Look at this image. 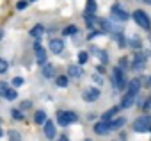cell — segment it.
Instances as JSON below:
<instances>
[{
  "instance_id": "obj_1",
  "label": "cell",
  "mask_w": 151,
  "mask_h": 141,
  "mask_svg": "<svg viewBox=\"0 0 151 141\" xmlns=\"http://www.w3.org/2000/svg\"><path fill=\"white\" fill-rule=\"evenodd\" d=\"M77 121V114L71 113V111H59L57 113V123L60 127H68L69 123H75Z\"/></svg>"
},
{
  "instance_id": "obj_2",
  "label": "cell",
  "mask_w": 151,
  "mask_h": 141,
  "mask_svg": "<svg viewBox=\"0 0 151 141\" xmlns=\"http://www.w3.org/2000/svg\"><path fill=\"white\" fill-rule=\"evenodd\" d=\"M133 20H135V23H137L139 27H142L144 31H149V29H151V22H149L147 15H146L144 11H140V9L133 11Z\"/></svg>"
},
{
  "instance_id": "obj_3",
  "label": "cell",
  "mask_w": 151,
  "mask_h": 141,
  "mask_svg": "<svg viewBox=\"0 0 151 141\" xmlns=\"http://www.w3.org/2000/svg\"><path fill=\"white\" fill-rule=\"evenodd\" d=\"M133 130L135 132H147L151 130V118L149 116H140L133 121Z\"/></svg>"
},
{
  "instance_id": "obj_4",
  "label": "cell",
  "mask_w": 151,
  "mask_h": 141,
  "mask_svg": "<svg viewBox=\"0 0 151 141\" xmlns=\"http://www.w3.org/2000/svg\"><path fill=\"white\" fill-rule=\"evenodd\" d=\"M112 84L117 88V89H123L126 86V81H124V75H123V68H114L112 72Z\"/></svg>"
},
{
  "instance_id": "obj_5",
  "label": "cell",
  "mask_w": 151,
  "mask_h": 141,
  "mask_svg": "<svg viewBox=\"0 0 151 141\" xmlns=\"http://www.w3.org/2000/svg\"><path fill=\"white\" fill-rule=\"evenodd\" d=\"M110 130H112V123H110V120H101V121H98V123L94 125V132H96L98 136L109 134Z\"/></svg>"
},
{
  "instance_id": "obj_6",
  "label": "cell",
  "mask_w": 151,
  "mask_h": 141,
  "mask_svg": "<svg viewBox=\"0 0 151 141\" xmlns=\"http://www.w3.org/2000/svg\"><path fill=\"white\" fill-rule=\"evenodd\" d=\"M110 13H112V16L116 18V20H119V22H126L128 18H130V15L121 7V6H112V9H110Z\"/></svg>"
},
{
  "instance_id": "obj_7",
  "label": "cell",
  "mask_w": 151,
  "mask_h": 141,
  "mask_svg": "<svg viewBox=\"0 0 151 141\" xmlns=\"http://www.w3.org/2000/svg\"><path fill=\"white\" fill-rule=\"evenodd\" d=\"M82 98H84L86 102H94V100L100 98V89H98V88H87V89L82 93Z\"/></svg>"
},
{
  "instance_id": "obj_8",
  "label": "cell",
  "mask_w": 151,
  "mask_h": 141,
  "mask_svg": "<svg viewBox=\"0 0 151 141\" xmlns=\"http://www.w3.org/2000/svg\"><path fill=\"white\" fill-rule=\"evenodd\" d=\"M34 50H36V59H37V63H39V64H46V52H45V48H43L39 43H36V45H34Z\"/></svg>"
},
{
  "instance_id": "obj_9",
  "label": "cell",
  "mask_w": 151,
  "mask_h": 141,
  "mask_svg": "<svg viewBox=\"0 0 151 141\" xmlns=\"http://www.w3.org/2000/svg\"><path fill=\"white\" fill-rule=\"evenodd\" d=\"M68 73H69V77H73V79H78L80 75H84V72H82V64H69L68 66Z\"/></svg>"
},
{
  "instance_id": "obj_10",
  "label": "cell",
  "mask_w": 151,
  "mask_h": 141,
  "mask_svg": "<svg viewBox=\"0 0 151 141\" xmlns=\"http://www.w3.org/2000/svg\"><path fill=\"white\" fill-rule=\"evenodd\" d=\"M50 50H52L53 54H60V52L64 50L62 39H52V41H50Z\"/></svg>"
},
{
  "instance_id": "obj_11",
  "label": "cell",
  "mask_w": 151,
  "mask_h": 141,
  "mask_svg": "<svg viewBox=\"0 0 151 141\" xmlns=\"http://www.w3.org/2000/svg\"><path fill=\"white\" fill-rule=\"evenodd\" d=\"M45 136H46L48 139L55 137V123H53V121H46V123H45Z\"/></svg>"
},
{
  "instance_id": "obj_12",
  "label": "cell",
  "mask_w": 151,
  "mask_h": 141,
  "mask_svg": "<svg viewBox=\"0 0 151 141\" xmlns=\"http://www.w3.org/2000/svg\"><path fill=\"white\" fill-rule=\"evenodd\" d=\"M135 97H137V95H133V93H128V95L123 98V102H121V107H123V109H128V107H132V105H133V102H135Z\"/></svg>"
},
{
  "instance_id": "obj_13",
  "label": "cell",
  "mask_w": 151,
  "mask_h": 141,
  "mask_svg": "<svg viewBox=\"0 0 151 141\" xmlns=\"http://www.w3.org/2000/svg\"><path fill=\"white\" fill-rule=\"evenodd\" d=\"M146 63V54H137L135 55V63H133V68L135 70H140Z\"/></svg>"
},
{
  "instance_id": "obj_14",
  "label": "cell",
  "mask_w": 151,
  "mask_h": 141,
  "mask_svg": "<svg viewBox=\"0 0 151 141\" xmlns=\"http://www.w3.org/2000/svg\"><path fill=\"white\" fill-rule=\"evenodd\" d=\"M43 32H45V27H43L41 23H37V25H34V27L30 29V36H32V38H39V36H43Z\"/></svg>"
},
{
  "instance_id": "obj_15",
  "label": "cell",
  "mask_w": 151,
  "mask_h": 141,
  "mask_svg": "<svg viewBox=\"0 0 151 141\" xmlns=\"http://www.w3.org/2000/svg\"><path fill=\"white\" fill-rule=\"evenodd\" d=\"M139 89H140V82H139V79H133V81L128 84V93L137 95V93H139Z\"/></svg>"
},
{
  "instance_id": "obj_16",
  "label": "cell",
  "mask_w": 151,
  "mask_h": 141,
  "mask_svg": "<svg viewBox=\"0 0 151 141\" xmlns=\"http://www.w3.org/2000/svg\"><path fill=\"white\" fill-rule=\"evenodd\" d=\"M98 25L101 27L103 32H112V25H110V22H107V20H103V18H98Z\"/></svg>"
},
{
  "instance_id": "obj_17",
  "label": "cell",
  "mask_w": 151,
  "mask_h": 141,
  "mask_svg": "<svg viewBox=\"0 0 151 141\" xmlns=\"http://www.w3.org/2000/svg\"><path fill=\"white\" fill-rule=\"evenodd\" d=\"M84 20H86V23H87V27H93L94 23H98V20H94V16H93V13H89V11H86V13H84Z\"/></svg>"
},
{
  "instance_id": "obj_18",
  "label": "cell",
  "mask_w": 151,
  "mask_h": 141,
  "mask_svg": "<svg viewBox=\"0 0 151 141\" xmlns=\"http://www.w3.org/2000/svg\"><path fill=\"white\" fill-rule=\"evenodd\" d=\"M34 121H36L37 125L46 123V113H45V111H37V113H36V116H34Z\"/></svg>"
},
{
  "instance_id": "obj_19",
  "label": "cell",
  "mask_w": 151,
  "mask_h": 141,
  "mask_svg": "<svg viewBox=\"0 0 151 141\" xmlns=\"http://www.w3.org/2000/svg\"><path fill=\"white\" fill-rule=\"evenodd\" d=\"M93 52H94V55H96L98 59H101V63H103V64H107V63H109V57H107V54H105L103 50H98V48H93Z\"/></svg>"
},
{
  "instance_id": "obj_20",
  "label": "cell",
  "mask_w": 151,
  "mask_h": 141,
  "mask_svg": "<svg viewBox=\"0 0 151 141\" xmlns=\"http://www.w3.org/2000/svg\"><path fill=\"white\" fill-rule=\"evenodd\" d=\"M53 72H55V70H53V66H52V64H45V66H43V75H45L46 79L53 77Z\"/></svg>"
},
{
  "instance_id": "obj_21",
  "label": "cell",
  "mask_w": 151,
  "mask_h": 141,
  "mask_svg": "<svg viewBox=\"0 0 151 141\" xmlns=\"http://www.w3.org/2000/svg\"><path fill=\"white\" fill-rule=\"evenodd\" d=\"M117 111H119V107H112V109H109L107 113H103V116H101V118H103V120H110L112 116H116V113H117Z\"/></svg>"
},
{
  "instance_id": "obj_22",
  "label": "cell",
  "mask_w": 151,
  "mask_h": 141,
  "mask_svg": "<svg viewBox=\"0 0 151 141\" xmlns=\"http://www.w3.org/2000/svg\"><path fill=\"white\" fill-rule=\"evenodd\" d=\"M77 31H78L77 25H68V27L64 29V34H66V36H75V34H77Z\"/></svg>"
},
{
  "instance_id": "obj_23",
  "label": "cell",
  "mask_w": 151,
  "mask_h": 141,
  "mask_svg": "<svg viewBox=\"0 0 151 141\" xmlns=\"http://www.w3.org/2000/svg\"><path fill=\"white\" fill-rule=\"evenodd\" d=\"M89 59V54L87 52H78V64H86Z\"/></svg>"
},
{
  "instance_id": "obj_24",
  "label": "cell",
  "mask_w": 151,
  "mask_h": 141,
  "mask_svg": "<svg viewBox=\"0 0 151 141\" xmlns=\"http://www.w3.org/2000/svg\"><path fill=\"white\" fill-rule=\"evenodd\" d=\"M110 123H112V129H119V127L124 125V118H116V120H112Z\"/></svg>"
},
{
  "instance_id": "obj_25",
  "label": "cell",
  "mask_w": 151,
  "mask_h": 141,
  "mask_svg": "<svg viewBox=\"0 0 151 141\" xmlns=\"http://www.w3.org/2000/svg\"><path fill=\"white\" fill-rule=\"evenodd\" d=\"M57 86H60V88H66V86H68V77H64V75L57 77Z\"/></svg>"
},
{
  "instance_id": "obj_26",
  "label": "cell",
  "mask_w": 151,
  "mask_h": 141,
  "mask_svg": "<svg viewBox=\"0 0 151 141\" xmlns=\"http://www.w3.org/2000/svg\"><path fill=\"white\" fill-rule=\"evenodd\" d=\"M7 93H9V86H7L6 82H2V84H0V95H2V97H7Z\"/></svg>"
},
{
  "instance_id": "obj_27",
  "label": "cell",
  "mask_w": 151,
  "mask_h": 141,
  "mask_svg": "<svg viewBox=\"0 0 151 141\" xmlns=\"http://www.w3.org/2000/svg\"><path fill=\"white\" fill-rule=\"evenodd\" d=\"M87 11L94 13L96 11V0H87Z\"/></svg>"
},
{
  "instance_id": "obj_28",
  "label": "cell",
  "mask_w": 151,
  "mask_h": 141,
  "mask_svg": "<svg viewBox=\"0 0 151 141\" xmlns=\"http://www.w3.org/2000/svg\"><path fill=\"white\" fill-rule=\"evenodd\" d=\"M11 114H13V118H14V120H23V114H22V111H18V109H13V113H11Z\"/></svg>"
},
{
  "instance_id": "obj_29",
  "label": "cell",
  "mask_w": 151,
  "mask_h": 141,
  "mask_svg": "<svg viewBox=\"0 0 151 141\" xmlns=\"http://www.w3.org/2000/svg\"><path fill=\"white\" fill-rule=\"evenodd\" d=\"M16 97H18V93H16L14 89H9V93H7V97H6V98H7V100H14Z\"/></svg>"
},
{
  "instance_id": "obj_30",
  "label": "cell",
  "mask_w": 151,
  "mask_h": 141,
  "mask_svg": "<svg viewBox=\"0 0 151 141\" xmlns=\"http://www.w3.org/2000/svg\"><path fill=\"white\" fill-rule=\"evenodd\" d=\"M6 70H7V61H4V59H0V72H6Z\"/></svg>"
},
{
  "instance_id": "obj_31",
  "label": "cell",
  "mask_w": 151,
  "mask_h": 141,
  "mask_svg": "<svg viewBox=\"0 0 151 141\" xmlns=\"http://www.w3.org/2000/svg\"><path fill=\"white\" fill-rule=\"evenodd\" d=\"M22 84H23V79H22V77L13 79V86H16V88H18V86H22Z\"/></svg>"
},
{
  "instance_id": "obj_32",
  "label": "cell",
  "mask_w": 151,
  "mask_h": 141,
  "mask_svg": "<svg viewBox=\"0 0 151 141\" xmlns=\"http://www.w3.org/2000/svg\"><path fill=\"white\" fill-rule=\"evenodd\" d=\"M27 6H29V4L25 2V0H22V2H18V4H16V9H20V11H22V9H25Z\"/></svg>"
},
{
  "instance_id": "obj_33",
  "label": "cell",
  "mask_w": 151,
  "mask_h": 141,
  "mask_svg": "<svg viewBox=\"0 0 151 141\" xmlns=\"http://www.w3.org/2000/svg\"><path fill=\"white\" fill-rule=\"evenodd\" d=\"M9 137H11V139H20V134H18L16 130H11V132H9Z\"/></svg>"
},
{
  "instance_id": "obj_34",
  "label": "cell",
  "mask_w": 151,
  "mask_h": 141,
  "mask_svg": "<svg viewBox=\"0 0 151 141\" xmlns=\"http://www.w3.org/2000/svg\"><path fill=\"white\" fill-rule=\"evenodd\" d=\"M126 64H128V59H126V57H123V59H121V63H119V66H121V68H126Z\"/></svg>"
},
{
  "instance_id": "obj_35",
  "label": "cell",
  "mask_w": 151,
  "mask_h": 141,
  "mask_svg": "<svg viewBox=\"0 0 151 141\" xmlns=\"http://www.w3.org/2000/svg\"><path fill=\"white\" fill-rule=\"evenodd\" d=\"M93 79H94V82H98V84L101 86V82H103V79H101L100 75H93Z\"/></svg>"
},
{
  "instance_id": "obj_36",
  "label": "cell",
  "mask_w": 151,
  "mask_h": 141,
  "mask_svg": "<svg viewBox=\"0 0 151 141\" xmlns=\"http://www.w3.org/2000/svg\"><path fill=\"white\" fill-rule=\"evenodd\" d=\"M30 105H32V104H30V102H29V100H25V102H23V104H22V109H29V107H30Z\"/></svg>"
},
{
  "instance_id": "obj_37",
  "label": "cell",
  "mask_w": 151,
  "mask_h": 141,
  "mask_svg": "<svg viewBox=\"0 0 151 141\" xmlns=\"http://www.w3.org/2000/svg\"><path fill=\"white\" fill-rule=\"evenodd\" d=\"M144 4H147V6H151V0H142Z\"/></svg>"
},
{
  "instance_id": "obj_38",
  "label": "cell",
  "mask_w": 151,
  "mask_h": 141,
  "mask_svg": "<svg viewBox=\"0 0 151 141\" xmlns=\"http://www.w3.org/2000/svg\"><path fill=\"white\" fill-rule=\"evenodd\" d=\"M32 2H36V0H32Z\"/></svg>"
},
{
  "instance_id": "obj_39",
  "label": "cell",
  "mask_w": 151,
  "mask_h": 141,
  "mask_svg": "<svg viewBox=\"0 0 151 141\" xmlns=\"http://www.w3.org/2000/svg\"><path fill=\"white\" fill-rule=\"evenodd\" d=\"M149 39H151V36H149Z\"/></svg>"
}]
</instances>
